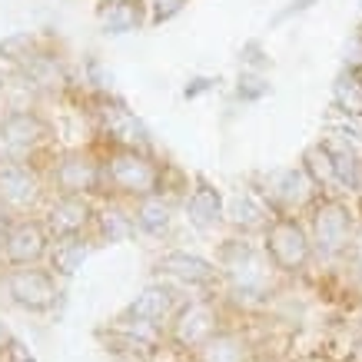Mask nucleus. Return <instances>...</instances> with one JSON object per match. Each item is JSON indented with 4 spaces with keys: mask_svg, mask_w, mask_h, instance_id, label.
I'll list each match as a JSON object with an SVG mask.
<instances>
[{
    "mask_svg": "<svg viewBox=\"0 0 362 362\" xmlns=\"http://www.w3.org/2000/svg\"><path fill=\"white\" fill-rule=\"evenodd\" d=\"M306 226L319 259H349L352 240L359 233V220H356V209L349 199L322 197L306 213Z\"/></svg>",
    "mask_w": 362,
    "mask_h": 362,
    "instance_id": "1",
    "label": "nucleus"
},
{
    "mask_svg": "<svg viewBox=\"0 0 362 362\" xmlns=\"http://www.w3.org/2000/svg\"><path fill=\"white\" fill-rule=\"evenodd\" d=\"M100 193H117V197L146 199L163 193V170L153 163L146 150H110L103 156V189Z\"/></svg>",
    "mask_w": 362,
    "mask_h": 362,
    "instance_id": "2",
    "label": "nucleus"
},
{
    "mask_svg": "<svg viewBox=\"0 0 362 362\" xmlns=\"http://www.w3.org/2000/svg\"><path fill=\"white\" fill-rule=\"evenodd\" d=\"M220 269L236 296H250V299L269 296L276 269L263 246H252L246 236L243 240H230L220 250Z\"/></svg>",
    "mask_w": 362,
    "mask_h": 362,
    "instance_id": "3",
    "label": "nucleus"
},
{
    "mask_svg": "<svg viewBox=\"0 0 362 362\" xmlns=\"http://www.w3.org/2000/svg\"><path fill=\"white\" fill-rule=\"evenodd\" d=\"M263 250L269 256L276 273L296 276L313 263V236L303 216H273V223L263 233Z\"/></svg>",
    "mask_w": 362,
    "mask_h": 362,
    "instance_id": "4",
    "label": "nucleus"
},
{
    "mask_svg": "<svg viewBox=\"0 0 362 362\" xmlns=\"http://www.w3.org/2000/svg\"><path fill=\"white\" fill-rule=\"evenodd\" d=\"M259 193L269 199L276 216H303V213H309L322 199V193L316 189V183L309 180V173L303 166H289V170L269 173Z\"/></svg>",
    "mask_w": 362,
    "mask_h": 362,
    "instance_id": "5",
    "label": "nucleus"
},
{
    "mask_svg": "<svg viewBox=\"0 0 362 362\" xmlns=\"http://www.w3.org/2000/svg\"><path fill=\"white\" fill-rule=\"evenodd\" d=\"M216 332H223L216 303H209V299H189V303H183L180 313L173 316L166 336H170V342H173L176 349L193 352V356H197Z\"/></svg>",
    "mask_w": 362,
    "mask_h": 362,
    "instance_id": "6",
    "label": "nucleus"
},
{
    "mask_svg": "<svg viewBox=\"0 0 362 362\" xmlns=\"http://www.w3.org/2000/svg\"><path fill=\"white\" fill-rule=\"evenodd\" d=\"M47 180L60 197H90L103 189V160L83 150H70L54 160Z\"/></svg>",
    "mask_w": 362,
    "mask_h": 362,
    "instance_id": "7",
    "label": "nucleus"
},
{
    "mask_svg": "<svg viewBox=\"0 0 362 362\" xmlns=\"http://www.w3.org/2000/svg\"><path fill=\"white\" fill-rule=\"evenodd\" d=\"M50 136L47 123L30 110H11L0 117V163H30L37 146Z\"/></svg>",
    "mask_w": 362,
    "mask_h": 362,
    "instance_id": "8",
    "label": "nucleus"
},
{
    "mask_svg": "<svg viewBox=\"0 0 362 362\" xmlns=\"http://www.w3.org/2000/svg\"><path fill=\"white\" fill-rule=\"evenodd\" d=\"M44 199V176L33 163H0V206L11 216H27Z\"/></svg>",
    "mask_w": 362,
    "mask_h": 362,
    "instance_id": "9",
    "label": "nucleus"
},
{
    "mask_svg": "<svg viewBox=\"0 0 362 362\" xmlns=\"http://www.w3.org/2000/svg\"><path fill=\"white\" fill-rule=\"evenodd\" d=\"M50 233L40 220H30V216H21V220H13L4 233V240H0V252H4V259L17 269V266H37L44 256H50Z\"/></svg>",
    "mask_w": 362,
    "mask_h": 362,
    "instance_id": "10",
    "label": "nucleus"
},
{
    "mask_svg": "<svg viewBox=\"0 0 362 362\" xmlns=\"http://www.w3.org/2000/svg\"><path fill=\"white\" fill-rule=\"evenodd\" d=\"M7 293L21 309L30 313H47L57 303L60 289H57V276L40 266H17L7 273Z\"/></svg>",
    "mask_w": 362,
    "mask_h": 362,
    "instance_id": "11",
    "label": "nucleus"
},
{
    "mask_svg": "<svg viewBox=\"0 0 362 362\" xmlns=\"http://www.w3.org/2000/svg\"><path fill=\"white\" fill-rule=\"evenodd\" d=\"M93 220H97V209L90 206L87 197H60V193L47 203L44 216H40V223L47 226L54 243L70 240V236H83V230Z\"/></svg>",
    "mask_w": 362,
    "mask_h": 362,
    "instance_id": "12",
    "label": "nucleus"
},
{
    "mask_svg": "<svg viewBox=\"0 0 362 362\" xmlns=\"http://www.w3.org/2000/svg\"><path fill=\"white\" fill-rule=\"evenodd\" d=\"M100 133L113 143V150H146V130L120 103H103L97 110Z\"/></svg>",
    "mask_w": 362,
    "mask_h": 362,
    "instance_id": "13",
    "label": "nucleus"
},
{
    "mask_svg": "<svg viewBox=\"0 0 362 362\" xmlns=\"http://www.w3.org/2000/svg\"><path fill=\"white\" fill-rule=\"evenodd\" d=\"M226 216L240 233H266V226L273 223L276 209L269 206V199L259 189H240L226 206Z\"/></svg>",
    "mask_w": 362,
    "mask_h": 362,
    "instance_id": "14",
    "label": "nucleus"
},
{
    "mask_svg": "<svg viewBox=\"0 0 362 362\" xmlns=\"http://www.w3.org/2000/svg\"><path fill=\"white\" fill-rule=\"evenodd\" d=\"M127 313H130V316H136V319L153 322V326H160V329H163V326L170 329L173 316L180 313V303H176V293L166 283H153V286H146L140 296L133 299Z\"/></svg>",
    "mask_w": 362,
    "mask_h": 362,
    "instance_id": "15",
    "label": "nucleus"
},
{
    "mask_svg": "<svg viewBox=\"0 0 362 362\" xmlns=\"http://www.w3.org/2000/svg\"><path fill=\"white\" fill-rule=\"evenodd\" d=\"M299 166L309 173V180L316 183V189L322 193V197H342L346 199V189H342L336 156H332V150L322 140H316L313 146H306V153H303V163Z\"/></svg>",
    "mask_w": 362,
    "mask_h": 362,
    "instance_id": "16",
    "label": "nucleus"
},
{
    "mask_svg": "<svg viewBox=\"0 0 362 362\" xmlns=\"http://www.w3.org/2000/svg\"><path fill=\"white\" fill-rule=\"evenodd\" d=\"M160 273L176 279L183 286H209L220 269L213 263H206L203 256H193V252H183V250H170L160 256Z\"/></svg>",
    "mask_w": 362,
    "mask_h": 362,
    "instance_id": "17",
    "label": "nucleus"
},
{
    "mask_svg": "<svg viewBox=\"0 0 362 362\" xmlns=\"http://www.w3.org/2000/svg\"><path fill=\"white\" fill-rule=\"evenodd\" d=\"M187 213H189V223H197L199 230H209L226 216V203H223L220 189L206 183V180H197V189H189V199H187Z\"/></svg>",
    "mask_w": 362,
    "mask_h": 362,
    "instance_id": "18",
    "label": "nucleus"
},
{
    "mask_svg": "<svg viewBox=\"0 0 362 362\" xmlns=\"http://www.w3.org/2000/svg\"><path fill=\"white\" fill-rule=\"evenodd\" d=\"M332 107L349 123L362 120V70L342 66L336 83H332Z\"/></svg>",
    "mask_w": 362,
    "mask_h": 362,
    "instance_id": "19",
    "label": "nucleus"
},
{
    "mask_svg": "<svg viewBox=\"0 0 362 362\" xmlns=\"http://www.w3.org/2000/svg\"><path fill=\"white\" fill-rule=\"evenodd\" d=\"M133 220L140 226L143 233H150V236H166L170 226H173V203L163 197V193H156V197H146L136 203L133 209Z\"/></svg>",
    "mask_w": 362,
    "mask_h": 362,
    "instance_id": "20",
    "label": "nucleus"
},
{
    "mask_svg": "<svg viewBox=\"0 0 362 362\" xmlns=\"http://www.w3.org/2000/svg\"><path fill=\"white\" fill-rule=\"evenodd\" d=\"M143 7L140 0H103L100 4V23H103V30L110 33H130L140 27L143 21Z\"/></svg>",
    "mask_w": 362,
    "mask_h": 362,
    "instance_id": "21",
    "label": "nucleus"
},
{
    "mask_svg": "<svg viewBox=\"0 0 362 362\" xmlns=\"http://www.w3.org/2000/svg\"><path fill=\"white\" fill-rule=\"evenodd\" d=\"M197 362H250V346L243 336L223 329L197 352Z\"/></svg>",
    "mask_w": 362,
    "mask_h": 362,
    "instance_id": "22",
    "label": "nucleus"
},
{
    "mask_svg": "<svg viewBox=\"0 0 362 362\" xmlns=\"http://www.w3.org/2000/svg\"><path fill=\"white\" fill-rule=\"evenodd\" d=\"M90 256V246L83 236H70V240H57L50 246V269L60 276H74Z\"/></svg>",
    "mask_w": 362,
    "mask_h": 362,
    "instance_id": "23",
    "label": "nucleus"
},
{
    "mask_svg": "<svg viewBox=\"0 0 362 362\" xmlns=\"http://www.w3.org/2000/svg\"><path fill=\"white\" fill-rule=\"evenodd\" d=\"M97 230H100V236L103 240H110V243H120V240H127L133 233V226H136V220H133L127 209H120V206H103L97 213Z\"/></svg>",
    "mask_w": 362,
    "mask_h": 362,
    "instance_id": "24",
    "label": "nucleus"
},
{
    "mask_svg": "<svg viewBox=\"0 0 362 362\" xmlns=\"http://www.w3.org/2000/svg\"><path fill=\"white\" fill-rule=\"evenodd\" d=\"M236 93H240V100H263L269 93V80L263 74H256V70H243Z\"/></svg>",
    "mask_w": 362,
    "mask_h": 362,
    "instance_id": "25",
    "label": "nucleus"
},
{
    "mask_svg": "<svg viewBox=\"0 0 362 362\" xmlns=\"http://www.w3.org/2000/svg\"><path fill=\"white\" fill-rule=\"evenodd\" d=\"M187 0H146V11H150V23H163L170 17L183 11Z\"/></svg>",
    "mask_w": 362,
    "mask_h": 362,
    "instance_id": "26",
    "label": "nucleus"
},
{
    "mask_svg": "<svg viewBox=\"0 0 362 362\" xmlns=\"http://www.w3.org/2000/svg\"><path fill=\"white\" fill-rule=\"evenodd\" d=\"M349 263H352V269H356V273L362 276V223H359V233H356V240H352Z\"/></svg>",
    "mask_w": 362,
    "mask_h": 362,
    "instance_id": "27",
    "label": "nucleus"
},
{
    "mask_svg": "<svg viewBox=\"0 0 362 362\" xmlns=\"http://www.w3.org/2000/svg\"><path fill=\"white\" fill-rule=\"evenodd\" d=\"M11 349H13V339H11V332H7V326L0 322V359H4Z\"/></svg>",
    "mask_w": 362,
    "mask_h": 362,
    "instance_id": "28",
    "label": "nucleus"
},
{
    "mask_svg": "<svg viewBox=\"0 0 362 362\" xmlns=\"http://www.w3.org/2000/svg\"><path fill=\"white\" fill-rule=\"evenodd\" d=\"M306 7H313V0H296V4H293V7H286V11L279 13V21H286V17H289V13H299V11H306Z\"/></svg>",
    "mask_w": 362,
    "mask_h": 362,
    "instance_id": "29",
    "label": "nucleus"
},
{
    "mask_svg": "<svg viewBox=\"0 0 362 362\" xmlns=\"http://www.w3.org/2000/svg\"><path fill=\"white\" fill-rule=\"evenodd\" d=\"M11 223H13V216L4 206H0V240H4V233H7V226H11Z\"/></svg>",
    "mask_w": 362,
    "mask_h": 362,
    "instance_id": "30",
    "label": "nucleus"
},
{
    "mask_svg": "<svg viewBox=\"0 0 362 362\" xmlns=\"http://www.w3.org/2000/svg\"><path fill=\"white\" fill-rule=\"evenodd\" d=\"M4 83H7V74H4V66H0V87H4Z\"/></svg>",
    "mask_w": 362,
    "mask_h": 362,
    "instance_id": "31",
    "label": "nucleus"
},
{
    "mask_svg": "<svg viewBox=\"0 0 362 362\" xmlns=\"http://www.w3.org/2000/svg\"><path fill=\"white\" fill-rule=\"evenodd\" d=\"M4 263H7V259H4V252H0V273H4Z\"/></svg>",
    "mask_w": 362,
    "mask_h": 362,
    "instance_id": "32",
    "label": "nucleus"
}]
</instances>
